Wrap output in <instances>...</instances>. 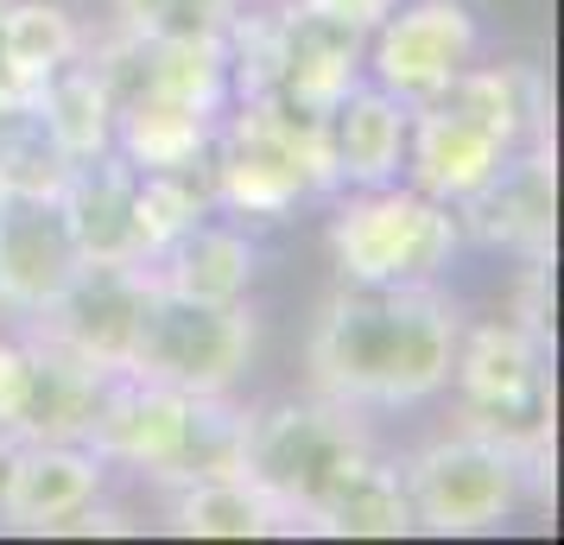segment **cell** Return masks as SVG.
I'll use <instances>...</instances> for the list:
<instances>
[{"mask_svg":"<svg viewBox=\"0 0 564 545\" xmlns=\"http://www.w3.org/2000/svg\"><path fill=\"white\" fill-rule=\"evenodd\" d=\"M0 7H7V0H0ZM0 89H13V83H7V64H0Z\"/></svg>","mask_w":564,"mask_h":545,"instance_id":"obj_29","label":"cell"},{"mask_svg":"<svg viewBox=\"0 0 564 545\" xmlns=\"http://www.w3.org/2000/svg\"><path fill=\"white\" fill-rule=\"evenodd\" d=\"M77 57H83V26L64 0H7L0 7V64H7L13 89H39Z\"/></svg>","mask_w":564,"mask_h":545,"instance_id":"obj_21","label":"cell"},{"mask_svg":"<svg viewBox=\"0 0 564 545\" xmlns=\"http://www.w3.org/2000/svg\"><path fill=\"white\" fill-rule=\"evenodd\" d=\"M133 184H140V172L115 146L96 159H77L64 172L57 209H64L83 260H133Z\"/></svg>","mask_w":564,"mask_h":545,"instance_id":"obj_17","label":"cell"},{"mask_svg":"<svg viewBox=\"0 0 564 545\" xmlns=\"http://www.w3.org/2000/svg\"><path fill=\"white\" fill-rule=\"evenodd\" d=\"M254 241L235 229V222H197V229H184L165 254L147 260V273H153V286L165 292H184V298H216V305H229V298H248L254 286Z\"/></svg>","mask_w":564,"mask_h":545,"instance_id":"obj_19","label":"cell"},{"mask_svg":"<svg viewBox=\"0 0 564 545\" xmlns=\"http://www.w3.org/2000/svg\"><path fill=\"white\" fill-rule=\"evenodd\" d=\"M77 241L57 197L0 190V312L32 317L52 305V292L77 273Z\"/></svg>","mask_w":564,"mask_h":545,"instance_id":"obj_15","label":"cell"},{"mask_svg":"<svg viewBox=\"0 0 564 545\" xmlns=\"http://www.w3.org/2000/svg\"><path fill=\"white\" fill-rule=\"evenodd\" d=\"M241 438H248V413L229 406V393H178L121 368V374H108L83 444L108 469H140L172 489V482L241 469Z\"/></svg>","mask_w":564,"mask_h":545,"instance_id":"obj_3","label":"cell"},{"mask_svg":"<svg viewBox=\"0 0 564 545\" xmlns=\"http://www.w3.org/2000/svg\"><path fill=\"white\" fill-rule=\"evenodd\" d=\"M241 20V0H115V26L147 45L172 39H229Z\"/></svg>","mask_w":564,"mask_h":545,"instance_id":"obj_26","label":"cell"},{"mask_svg":"<svg viewBox=\"0 0 564 545\" xmlns=\"http://www.w3.org/2000/svg\"><path fill=\"white\" fill-rule=\"evenodd\" d=\"M39 108H45V128L57 133L70 165L115 146V102H108V83L96 77L89 57L64 64L52 83H39Z\"/></svg>","mask_w":564,"mask_h":545,"instance_id":"obj_23","label":"cell"},{"mask_svg":"<svg viewBox=\"0 0 564 545\" xmlns=\"http://www.w3.org/2000/svg\"><path fill=\"white\" fill-rule=\"evenodd\" d=\"M361 52H368V32L311 0L229 26L235 96H285L311 115H330L361 83Z\"/></svg>","mask_w":564,"mask_h":545,"instance_id":"obj_6","label":"cell"},{"mask_svg":"<svg viewBox=\"0 0 564 545\" xmlns=\"http://www.w3.org/2000/svg\"><path fill=\"white\" fill-rule=\"evenodd\" d=\"M209 209L216 204H209L204 172H140V184H133V260L147 266L153 254H165Z\"/></svg>","mask_w":564,"mask_h":545,"instance_id":"obj_24","label":"cell"},{"mask_svg":"<svg viewBox=\"0 0 564 545\" xmlns=\"http://www.w3.org/2000/svg\"><path fill=\"white\" fill-rule=\"evenodd\" d=\"M248 356H254L248 298L216 305V298H184V292L153 286L128 349V374L178 393H229L241 381Z\"/></svg>","mask_w":564,"mask_h":545,"instance_id":"obj_9","label":"cell"},{"mask_svg":"<svg viewBox=\"0 0 564 545\" xmlns=\"http://www.w3.org/2000/svg\"><path fill=\"white\" fill-rule=\"evenodd\" d=\"M457 222L488 248H508L520 260H552V229H558V172H552V146L527 140L520 153L495 172V178L463 197Z\"/></svg>","mask_w":564,"mask_h":545,"instance_id":"obj_14","label":"cell"},{"mask_svg":"<svg viewBox=\"0 0 564 545\" xmlns=\"http://www.w3.org/2000/svg\"><path fill=\"white\" fill-rule=\"evenodd\" d=\"M0 476H7V444H0Z\"/></svg>","mask_w":564,"mask_h":545,"instance_id":"obj_30","label":"cell"},{"mask_svg":"<svg viewBox=\"0 0 564 545\" xmlns=\"http://www.w3.org/2000/svg\"><path fill=\"white\" fill-rule=\"evenodd\" d=\"M311 7H324V13H336V20H349L356 32H368V26H381L400 0H311Z\"/></svg>","mask_w":564,"mask_h":545,"instance_id":"obj_28","label":"cell"},{"mask_svg":"<svg viewBox=\"0 0 564 545\" xmlns=\"http://www.w3.org/2000/svg\"><path fill=\"white\" fill-rule=\"evenodd\" d=\"M406 128H412V102H400L381 83H356V89L324 115L336 184H349V190L393 184L406 172Z\"/></svg>","mask_w":564,"mask_h":545,"instance_id":"obj_16","label":"cell"},{"mask_svg":"<svg viewBox=\"0 0 564 545\" xmlns=\"http://www.w3.org/2000/svg\"><path fill=\"white\" fill-rule=\"evenodd\" d=\"M476 52H482V26L469 0H400L381 26H368L361 70L419 108L437 89H451L476 64Z\"/></svg>","mask_w":564,"mask_h":545,"instance_id":"obj_12","label":"cell"},{"mask_svg":"<svg viewBox=\"0 0 564 545\" xmlns=\"http://www.w3.org/2000/svg\"><path fill=\"white\" fill-rule=\"evenodd\" d=\"M527 140H545V83L527 64H469L451 89L412 108L406 178L457 209L476 197Z\"/></svg>","mask_w":564,"mask_h":545,"instance_id":"obj_2","label":"cell"},{"mask_svg":"<svg viewBox=\"0 0 564 545\" xmlns=\"http://www.w3.org/2000/svg\"><path fill=\"white\" fill-rule=\"evenodd\" d=\"M147 292H153V273L140 260H77V273L26 324L39 342L121 374L128 349H133V330H140V312H147Z\"/></svg>","mask_w":564,"mask_h":545,"instance_id":"obj_11","label":"cell"},{"mask_svg":"<svg viewBox=\"0 0 564 545\" xmlns=\"http://www.w3.org/2000/svg\"><path fill=\"white\" fill-rule=\"evenodd\" d=\"M216 121L223 115H209V108L140 89L115 108V153L133 172H204L209 146H216Z\"/></svg>","mask_w":564,"mask_h":545,"instance_id":"obj_18","label":"cell"},{"mask_svg":"<svg viewBox=\"0 0 564 545\" xmlns=\"http://www.w3.org/2000/svg\"><path fill=\"white\" fill-rule=\"evenodd\" d=\"M70 172V159L45 128L39 89H0V190H26V197H57V184Z\"/></svg>","mask_w":564,"mask_h":545,"instance_id":"obj_22","label":"cell"},{"mask_svg":"<svg viewBox=\"0 0 564 545\" xmlns=\"http://www.w3.org/2000/svg\"><path fill=\"white\" fill-rule=\"evenodd\" d=\"M451 388L463 406V432L495 438L501 450L545 469L552 450V374H545V337L527 324H476L457 337Z\"/></svg>","mask_w":564,"mask_h":545,"instance_id":"obj_7","label":"cell"},{"mask_svg":"<svg viewBox=\"0 0 564 545\" xmlns=\"http://www.w3.org/2000/svg\"><path fill=\"white\" fill-rule=\"evenodd\" d=\"M463 241L451 204H437L412 184H368L349 190L330 216V260L336 280H437Z\"/></svg>","mask_w":564,"mask_h":545,"instance_id":"obj_8","label":"cell"},{"mask_svg":"<svg viewBox=\"0 0 564 545\" xmlns=\"http://www.w3.org/2000/svg\"><path fill=\"white\" fill-rule=\"evenodd\" d=\"M209 204L241 222H285L305 197L336 190L324 115L285 96H235L209 146Z\"/></svg>","mask_w":564,"mask_h":545,"instance_id":"obj_4","label":"cell"},{"mask_svg":"<svg viewBox=\"0 0 564 545\" xmlns=\"http://www.w3.org/2000/svg\"><path fill=\"white\" fill-rule=\"evenodd\" d=\"M533 476H539V464L501 450L495 438H476V432L437 438L419 457L400 464V482H406V501H412V526L419 533H444V539L488 533V526L513 520V508L527 501V482Z\"/></svg>","mask_w":564,"mask_h":545,"instance_id":"obj_10","label":"cell"},{"mask_svg":"<svg viewBox=\"0 0 564 545\" xmlns=\"http://www.w3.org/2000/svg\"><path fill=\"white\" fill-rule=\"evenodd\" d=\"M317 533H361V539H400V533H419L412 526V501H406V482H400V464H368L349 476V489L336 494Z\"/></svg>","mask_w":564,"mask_h":545,"instance_id":"obj_25","label":"cell"},{"mask_svg":"<svg viewBox=\"0 0 564 545\" xmlns=\"http://www.w3.org/2000/svg\"><path fill=\"white\" fill-rule=\"evenodd\" d=\"M108 464L77 438H20L7 444L0 476V526L7 533H64V520L102 501Z\"/></svg>","mask_w":564,"mask_h":545,"instance_id":"obj_13","label":"cell"},{"mask_svg":"<svg viewBox=\"0 0 564 545\" xmlns=\"http://www.w3.org/2000/svg\"><path fill=\"white\" fill-rule=\"evenodd\" d=\"M39 393V349L26 337H0V444H20Z\"/></svg>","mask_w":564,"mask_h":545,"instance_id":"obj_27","label":"cell"},{"mask_svg":"<svg viewBox=\"0 0 564 545\" xmlns=\"http://www.w3.org/2000/svg\"><path fill=\"white\" fill-rule=\"evenodd\" d=\"M375 457V444L361 432V418L336 400H285L267 413H248V438H241V476L254 482L292 533H317V520L336 494L349 489V476Z\"/></svg>","mask_w":564,"mask_h":545,"instance_id":"obj_5","label":"cell"},{"mask_svg":"<svg viewBox=\"0 0 564 545\" xmlns=\"http://www.w3.org/2000/svg\"><path fill=\"white\" fill-rule=\"evenodd\" d=\"M463 317L437 280H343L311 324V388L349 413H400L451 388Z\"/></svg>","mask_w":564,"mask_h":545,"instance_id":"obj_1","label":"cell"},{"mask_svg":"<svg viewBox=\"0 0 564 545\" xmlns=\"http://www.w3.org/2000/svg\"><path fill=\"white\" fill-rule=\"evenodd\" d=\"M172 533H191V539H267V533H292V520L241 469H229V476L172 482Z\"/></svg>","mask_w":564,"mask_h":545,"instance_id":"obj_20","label":"cell"}]
</instances>
